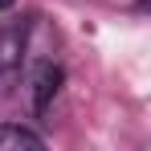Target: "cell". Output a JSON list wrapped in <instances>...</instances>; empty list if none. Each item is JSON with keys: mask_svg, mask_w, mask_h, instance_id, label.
I'll return each mask as SVG.
<instances>
[{"mask_svg": "<svg viewBox=\"0 0 151 151\" xmlns=\"http://www.w3.org/2000/svg\"><path fill=\"white\" fill-rule=\"evenodd\" d=\"M25 41H29V29L25 25H0V78H8L17 65H21Z\"/></svg>", "mask_w": 151, "mask_h": 151, "instance_id": "obj_1", "label": "cell"}, {"mask_svg": "<svg viewBox=\"0 0 151 151\" xmlns=\"http://www.w3.org/2000/svg\"><path fill=\"white\" fill-rule=\"evenodd\" d=\"M41 147H45V139L25 127H12V123L0 127V151H41Z\"/></svg>", "mask_w": 151, "mask_h": 151, "instance_id": "obj_3", "label": "cell"}, {"mask_svg": "<svg viewBox=\"0 0 151 151\" xmlns=\"http://www.w3.org/2000/svg\"><path fill=\"white\" fill-rule=\"evenodd\" d=\"M12 4H17V0H0V12H4V8H12Z\"/></svg>", "mask_w": 151, "mask_h": 151, "instance_id": "obj_4", "label": "cell"}, {"mask_svg": "<svg viewBox=\"0 0 151 151\" xmlns=\"http://www.w3.org/2000/svg\"><path fill=\"white\" fill-rule=\"evenodd\" d=\"M57 86H61V70H57V65H41V70L33 74V110H37V114L49 110Z\"/></svg>", "mask_w": 151, "mask_h": 151, "instance_id": "obj_2", "label": "cell"}]
</instances>
